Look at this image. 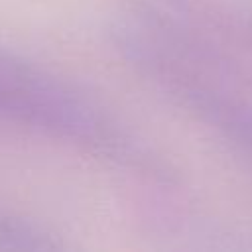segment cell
Wrapping results in <instances>:
<instances>
[{"label": "cell", "mask_w": 252, "mask_h": 252, "mask_svg": "<svg viewBox=\"0 0 252 252\" xmlns=\"http://www.w3.org/2000/svg\"><path fill=\"white\" fill-rule=\"evenodd\" d=\"M0 124L51 138L112 161L138 148L122 126L77 85L0 45Z\"/></svg>", "instance_id": "1"}, {"label": "cell", "mask_w": 252, "mask_h": 252, "mask_svg": "<svg viewBox=\"0 0 252 252\" xmlns=\"http://www.w3.org/2000/svg\"><path fill=\"white\" fill-rule=\"evenodd\" d=\"M177 102L252 154V108L226 96L219 89L189 91L185 96L181 94Z\"/></svg>", "instance_id": "2"}, {"label": "cell", "mask_w": 252, "mask_h": 252, "mask_svg": "<svg viewBox=\"0 0 252 252\" xmlns=\"http://www.w3.org/2000/svg\"><path fill=\"white\" fill-rule=\"evenodd\" d=\"M49 234L37 224L0 209V246L8 248H51Z\"/></svg>", "instance_id": "3"}]
</instances>
